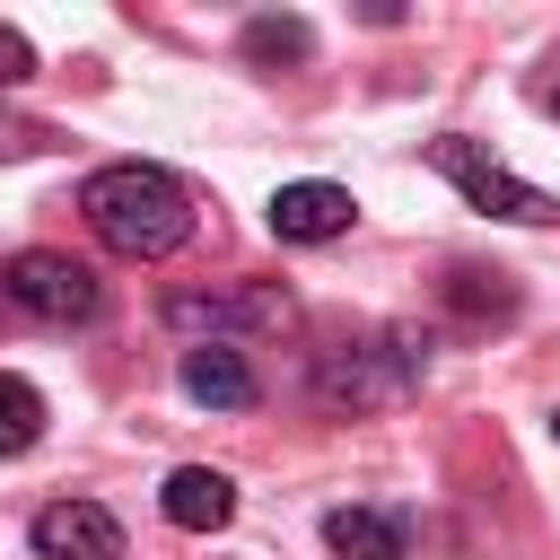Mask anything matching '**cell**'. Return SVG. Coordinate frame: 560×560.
Segmentation results:
<instances>
[{"instance_id":"6da1fadb","label":"cell","mask_w":560,"mask_h":560,"mask_svg":"<svg viewBox=\"0 0 560 560\" xmlns=\"http://www.w3.org/2000/svg\"><path fill=\"white\" fill-rule=\"evenodd\" d=\"M79 219H88L96 245L122 254V262H166V254L192 245V192H184L166 166H140V158L96 166V175L79 184Z\"/></svg>"},{"instance_id":"7a4b0ae2","label":"cell","mask_w":560,"mask_h":560,"mask_svg":"<svg viewBox=\"0 0 560 560\" xmlns=\"http://www.w3.org/2000/svg\"><path fill=\"white\" fill-rule=\"evenodd\" d=\"M429 341H411V332H376V341H341V350H324L315 359V376H306V394H315V411H332V420H368V411H394V402H411L420 394V359Z\"/></svg>"},{"instance_id":"277c9868","label":"cell","mask_w":560,"mask_h":560,"mask_svg":"<svg viewBox=\"0 0 560 560\" xmlns=\"http://www.w3.org/2000/svg\"><path fill=\"white\" fill-rule=\"evenodd\" d=\"M429 166L472 201V210H490V219H516V228H551L560 219V201L542 192V184H525V175H508L481 140H464V131H446V140H429Z\"/></svg>"},{"instance_id":"8fae6325","label":"cell","mask_w":560,"mask_h":560,"mask_svg":"<svg viewBox=\"0 0 560 560\" xmlns=\"http://www.w3.org/2000/svg\"><path fill=\"white\" fill-rule=\"evenodd\" d=\"M44 394L26 385V376H0V455H35L44 446Z\"/></svg>"},{"instance_id":"9a60e30c","label":"cell","mask_w":560,"mask_h":560,"mask_svg":"<svg viewBox=\"0 0 560 560\" xmlns=\"http://www.w3.org/2000/svg\"><path fill=\"white\" fill-rule=\"evenodd\" d=\"M551 438H560V411H551Z\"/></svg>"},{"instance_id":"5bb4252c","label":"cell","mask_w":560,"mask_h":560,"mask_svg":"<svg viewBox=\"0 0 560 560\" xmlns=\"http://www.w3.org/2000/svg\"><path fill=\"white\" fill-rule=\"evenodd\" d=\"M542 105H551V114H560V79H551V88H542Z\"/></svg>"},{"instance_id":"ba28073f","label":"cell","mask_w":560,"mask_h":560,"mask_svg":"<svg viewBox=\"0 0 560 560\" xmlns=\"http://www.w3.org/2000/svg\"><path fill=\"white\" fill-rule=\"evenodd\" d=\"M158 508H166V525H175V534H219V525L236 516V481H228V472H210V464H175V472H166V490H158Z\"/></svg>"},{"instance_id":"5b68a950","label":"cell","mask_w":560,"mask_h":560,"mask_svg":"<svg viewBox=\"0 0 560 560\" xmlns=\"http://www.w3.org/2000/svg\"><path fill=\"white\" fill-rule=\"evenodd\" d=\"M262 219H271V236H280V245H332V236H350V219H359V201H350L341 184H324V175H306V184H280Z\"/></svg>"},{"instance_id":"52a82bcc","label":"cell","mask_w":560,"mask_h":560,"mask_svg":"<svg viewBox=\"0 0 560 560\" xmlns=\"http://www.w3.org/2000/svg\"><path fill=\"white\" fill-rule=\"evenodd\" d=\"M166 324H175V332H201V341H236L245 324H289V298H280V289H245V298H166Z\"/></svg>"},{"instance_id":"9c48e42d","label":"cell","mask_w":560,"mask_h":560,"mask_svg":"<svg viewBox=\"0 0 560 560\" xmlns=\"http://www.w3.org/2000/svg\"><path fill=\"white\" fill-rule=\"evenodd\" d=\"M184 394L192 402H210V411H254V368H245V350L236 341H192L184 350Z\"/></svg>"},{"instance_id":"7c38bea8","label":"cell","mask_w":560,"mask_h":560,"mask_svg":"<svg viewBox=\"0 0 560 560\" xmlns=\"http://www.w3.org/2000/svg\"><path fill=\"white\" fill-rule=\"evenodd\" d=\"M306 52H315L306 18H254L245 26V61H306Z\"/></svg>"},{"instance_id":"30bf717a","label":"cell","mask_w":560,"mask_h":560,"mask_svg":"<svg viewBox=\"0 0 560 560\" xmlns=\"http://www.w3.org/2000/svg\"><path fill=\"white\" fill-rule=\"evenodd\" d=\"M324 542H332V560H402L411 551V516L402 508H332Z\"/></svg>"},{"instance_id":"4fadbf2b","label":"cell","mask_w":560,"mask_h":560,"mask_svg":"<svg viewBox=\"0 0 560 560\" xmlns=\"http://www.w3.org/2000/svg\"><path fill=\"white\" fill-rule=\"evenodd\" d=\"M26 79H35V44L18 26H0V88H26Z\"/></svg>"},{"instance_id":"8992f818","label":"cell","mask_w":560,"mask_h":560,"mask_svg":"<svg viewBox=\"0 0 560 560\" xmlns=\"http://www.w3.org/2000/svg\"><path fill=\"white\" fill-rule=\"evenodd\" d=\"M26 542H35L44 560H122V525H114L96 499H52V508H35Z\"/></svg>"},{"instance_id":"3957f363","label":"cell","mask_w":560,"mask_h":560,"mask_svg":"<svg viewBox=\"0 0 560 560\" xmlns=\"http://www.w3.org/2000/svg\"><path fill=\"white\" fill-rule=\"evenodd\" d=\"M0 298H9L18 315L52 324V332H70V324H96V315H105V280H96L88 262H70V254H44V245H26V254H9V262H0Z\"/></svg>"}]
</instances>
